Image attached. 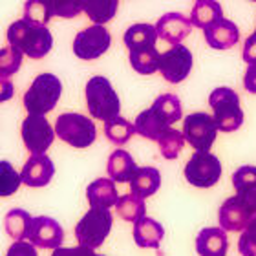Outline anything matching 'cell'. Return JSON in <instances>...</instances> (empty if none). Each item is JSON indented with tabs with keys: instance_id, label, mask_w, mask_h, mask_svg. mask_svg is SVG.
<instances>
[{
	"instance_id": "cell-8",
	"label": "cell",
	"mask_w": 256,
	"mask_h": 256,
	"mask_svg": "<svg viewBox=\"0 0 256 256\" xmlns=\"http://www.w3.org/2000/svg\"><path fill=\"white\" fill-rule=\"evenodd\" d=\"M112 44V35L104 26L94 24V26L80 30L74 38V54L80 60H96L104 55Z\"/></svg>"
},
{
	"instance_id": "cell-22",
	"label": "cell",
	"mask_w": 256,
	"mask_h": 256,
	"mask_svg": "<svg viewBox=\"0 0 256 256\" xmlns=\"http://www.w3.org/2000/svg\"><path fill=\"white\" fill-rule=\"evenodd\" d=\"M158 32L156 26L152 24H134L124 32V46L128 48V52L132 50H141V48H150L156 46L158 42Z\"/></svg>"
},
{
	"instance_id": "cell-19",
	"label": "cell",
	"mask_w": 256,
	"mask_h": 256,
	"mask_svg": "<svg viewBox=\"0 0 256 256\" xmlns=\"http://www.w3.org/2000/svg\"><path fill=\"white\" fill-rule=\"evenodd\" d=\"M86 198H88V203L92 207H116V203L119 200L116 182L110 178H99L96 182H92L86 188Z\"/></svg>"
},
{
	"instance_id": "cell-25",
	"label": "cell",
	"mask_w": 256,
	"mask_h": 256,
	"mask_svg": "<svg viewBox=\"0 0 256 256\" xmlns=\"http://www.w3.org/2000/svg\"><path fill=\"white\" fill-rule=\"evenodd\" d=\"M224 18V10L216 0H198L190 11V22L196 28H208L216 20Z\"/></svg>"
},
{
	"instance_id": "cell-38",
	"label": "cell",
	"mask_w": 256,
	"mask_h": 256,
	"mask_svg": "<svg viewBox=\"0 0 256 256\" xmlns=\"http://www.w3.org/2000/svg\"><path fill=\"white\" fill-rule=\"evenodd\" d=\"M234 196L240 200L242 205L249 210L251 216H256V187L246 188V190H236Z\"/></svg>"
},
{
	"instance_id": "cell-27",
	"label": "cell",
	"mask_w": 256,
	"mask_h": 256,
	"mask_svg": "<svg viewBox=\"0 0 256 256\" xmlns=\"http://www.w3.org/2000/svg\"><path fill=\"white\" fill-rule=\"evenodd\" d=\"M130 66L141 75H152L160 68V52L156 46L130 52Z\"/></svg>"
},
{
	"instance_id": "cell-1",
	"label": "cell",
	"mask_w": 256,
	"mask_h": 256,
	"mask_svg": "<svg viewBox=\"0 0 256 256\" xmlns=\"http://www.w3.org/2000/svg\"><path fill=\"white\" fill-rule=\"evenodd\" d=\"M8 42L13 48L20 50L22 55L30 59H44L54 48V35L46 26H38L33 22L20 18L8 28Z\"/></svg>"
},
{
	"instance_id": "cell-23",
	"label": "cell",
	"mask_w": 256,
	"mask_h": 256,
	"mask_svg": "<svg viewBox=\"0 0 256 256\" xmlns=\"http://www.w3.org/2000/svg\"><path fill=\"white\" fill-rule=\"evenodd\" d=\"M152 110L158 114V118L166 124V126H172V124L180 121L183 118V108L180 97L174 96V94H161L154 102H152Z\"/></svg>"
},
{
	"instance_id": "cell-43",
	"label": "cell",
	"mask_w": 256,
	"mask_h": 256,
	"mask_svg": "<svg viewBox=\"0 0 256 256\" xmlns=\"http://www.w3.org/2000/svg\"><path fill=\"white\" fill-rule=\"evenodd\" d=\"M13 94H15V88L11 84V80L6 79V77H0V102L10 101Z\"/></svg>"
},
{
	"instance_id": "cell-13",
	"label": "cell",
	"mask_w": 256,
	"mask_h": 256,
	"mask_svg": "<svg viewBox=\"0 0 256 256\" xmlns=\"http://www.w3.org/2000/svg\"><path fill=\"white\" fill-rule=\"evenodd\" d=\"M55 176V165L52 158L46 154H32V158L24 163L20 172V180L24 185L33 188L46 187Z\"/></svg>"
},
{
	"instance_id": "cell-11",
	"label": "cell",
	"mask_w": 256,
	"mask_h": 256,
	"mask_svg": "<svg viewBox=\"0 0 256 256\" xmlns=\"http://www.w3.org/2000/svg\"><path fill=\"white\" fill-rule=\"evenodd\" d=\"M192 70V54L183 44H174L170 50L160 54V68L163 79L170 84H178L187 79Z\"/></svg>"
},
{
	"instance_id": "cell-31",
	"label": "cell",
	"mask_w": 256,
	"mask_h": 256,
	"mask_svg": "<svg viewBox=\"0 0 256 256\" xmlns=\"http://www.w3.org/2000/svg\"><path fill=\"white\" fill-rule=\"evenodd\" d=\"M118 216L124 222H138L141 216H144V202L143 198L136 196V194H124L119 196L118 203Z\"/></svg>"
},
{
	"instance_id": "cell-45",
	"label": "cell",
	"mask_w": 256,
	"mask_h": 256,
	"mask_svg": "<svg viewBox=\"0 0 256 256\" xmlns=\"http://www.w3.org/2000/svg\"><path fill=\"white\" fill-rule=\"evenodd\" d=\"M251 2H256V0H251Z\"/></svg>"
},
{
	"instance_id": "cell-7",
	"label": "cell",
	"mask_w": 256,
	"mask_h": 256,
	"mask_svg": "<svg viewBox=\"0 0 256 256\" xmlns=\"http://www.w3.org/2000/svg\"><path fill=\"white\" fill-rule=\"evenodd\" d=\"M222 161L210 152L196 150L185 165V180L192 187L210 188L222 178Z\"/></svg>"
},
{
	"instance_id": "cell-29",
	"label": "cell",
	"mask_w": 256,
	"mask_h": 256,
	"mask_svg": "<svg viewBox=\"0 0 256 256\" xmlns=\"http://www.w3.org/2000/svg\"><path fill=\"white\" fill-rule=\"evenodd\" d=\"M134 134H136L134 123L128 121V119L121 118V116H118V118H114L104 123V136H106V139L110 143L118 144V146L126 144L132 139Z\"/></svg>"
},
{
	"instance_id": "cell-16",
	"label": "cell",
	"mask_w": 256,
	"mask_h": 256,
	"mask_svg": "<svg viewBox=\"0 0 256 256\" xmlns=\"http://www.w3.org/2000/svg\"><path fill=\"white\" fill-rule=\"evenodd\" d=\"M251 218L252 216L249 214V210L242 205V202L236 196L227 198L218 210L220 227L224 230H232V232L244 230Z\"/></svg>"
},
{
	"instance_id": "cell-24",
	"label": "cell",
	"mask_w": 256,
	"mask_h": 256,
	"mask_svg": "<svg viewBox=\"0 0 256 256\" xmlns=\"http://www.w3.org/2000/svg\"><path fill=\"white\" fill-rule=\"evenodd\" d=\"M119 0H82V11L94 24L104 26L118 15Z\"/></svg>"
},
{
	"instance_id": "cell-39",
	"label": "cell",
	"mask_w": 256,
	"mask_h": 256,
	"mask_svg": "<svg viewBox=\"0 0 256 256\" xmlns=\"http://www.w3.org/2000/svg\"><path fill=\"white\" fill-rule=\"evenodd\" d=\"M6 256H37V249L30 242H13V246L8 249Z\"/></svg>"
},
{
	"instance_id": "cell-32",
	"label": "cell",
	"mask_w": 256,
	"mask_h": 256,
	"mask_svg": "<svg viewBox=\"0 0 256 256\" xmlns=\"http://www.w3.org/2000/svg\"><path fill=\"white\" fill-rule=\"evenodd\" d=\"M22 185L20 174L10 161H0V198L13 196Z\"/></svg>"
},
{
	"instance_id": "cell-35",
	"label": "cell",
	"mask_w": 256,
	"mask_h": 256,
	"mask_svg": "<svg viewBox=\"0 0 256 256\" xmlns=\"http://www.w3.org/2000/svg\"><path fill=\"white\" fill-rule=\"evenodd\" d=\"M48 4L52 16L75 18L82 11V0H44Z\"/></svg>"
},
{
	"instance_id": "cell-9",
	"label": "cell",
	"mask_w": 256,
	"mask_h": 256,
	"mask_svg": "<svg viewBox=\"0 0 256 256\" xmlns=\"http://www.w3.org/2000/svg\"><path fill=\"white\" fill-rule=\"evenodd\" d=\"M182 132L185 141L190 144L192 148L208 152L214 141H216L218 126H216V121H214L212 116H208L205 112H194L185 118Z\"/></svg>"
},
{
	"instance_id": "cell-46",
	"label": "cell",
	"mask_w": 256,
	"mask_h": 256,
	"mask_svg": "<svg viewBox=\"0 0 256 256\" xmlns=\"http://www.w3.org/2000/svg\"><path fill=\"white\" fill-rule=\"evenodd\" d=\"M254 35H256V30H254Z\"/></svg>"
},
{
	"instance_id": "cell-10",
	"label": "cell",
	"mask_w": 256,
	"mask_h": 256,
	"mask_svg": "<svg viewBox=\"0 0 256 256\" xmlns=\"http://www.w3.org/2000/svg\"><path fill=\"white\" fill-rule=\"evenodd\" d=\"M20 134L24 146L32 154H46L55 139V130L48 119L35 114H28V118L22 121Z\"/></svg>"
},
{
	"instance_id": "cell-3",
	"label": "cell",
	"mask_w": 256,
	"mask_h": 256,
	"mask_svg": "<svg viewBox=\"0 0 256 256\" xmlns=\"http://www.w3.org/2000/svg\"><path fill=\"white\" fill-rule=\"evenodd\" d=\"M62 96V82L54 74L37 75L24 94V108L28 114L46 116L57 106Z\"/></svg>"
},
{
	"instance_id": "cell-44",
	"label": "cell",
	"mask_w": 256,
	"mask_h": 256,
	"mask_svg": "<svg viewBox=\"0 0 256 256\" xmlns=\"http://www.w3.org/2000/svg\"><path fill=\"white\" fill-rule=\"evenodd\" d=\"M94 256H102V254H94Z\"/></svg>"
},
{
	"instance_id": "cell-2",
	"label": "cell",
	"mask_w": 256,
	"mask_h": 256,
	"mask_svg": "<svg viewBox=\"0 0 256 256\" xmlns=\"http://www.w3.org/2000/svg\"><path fill=\"white\" fill-rule=\"evenodd\" d=\"M84 97L88 114L99 121L106 123L121 114V101H119L118 92L114 90L112 82L102 75H96L88 79Z\"/></svg>"
},
{
	"instance_id": "cell-34",
	"label": "cell",
	"mask_w": 256,
	"mask_h": 256,
	"mask_svg": "<svg viewBox=\"0 0 256 256\" xmlns=\"http://www.w3.org/2000/svg\"><path fill=\"white\" fill-rule=\"evenodd\" d=\"M24 18L38 26H48V22L52 20V11L44 0H26Z\"/></svg>"
},
{
	"instance_id": "cell-30",
	"label": "cell",
	"mask_w": 256,
	"mask_h": 256,
	"mask_svg": "<svg viewBox=\"0 0 256 256\" xmlns=\"http://www.w3.org/2000/svg\"><path fill=\"white\" fill-rule=\"evenodd\" d=\"M158 144H160V152L165 160H176L178 156L182 154L183 144H185L183 132H180V130H176V128L168 126L165 132L160 136Z\"/></svg>"
},
{
	"instance_id": "cell-26",
	"label": "cell",
	"mask_w": 256,
	"mask_h": 256,
	"mask_svg": "<svg viewBox=\"0 0 256 256\" xmlns=\"http://www.w3.org/2000/svg\"><path fill=\"white\" fill-rule=\"evenodd\" d=\"M134 128H136V134H139L141 138L148 139V141H158L161 134L165 132L168 126L158 118V114L152 108H146L136 118Z\"/></svg>"
},
{
	"instance_id": "cell-14",
	"label": "cell",
	"mask_w": 256,
	"mask_h": 256,
	"mask_svg": "<svg viewBox=\"0 0 256 256\" xmlns=\"http://www.w3.org/2000/svg\"><path fill=\"white\" fill-rule=\"evenodd\" d=\"M192 22L188 16L182 13H166L161 15V18L156 22V32L158 37L166 40L168 44H182L185 37H188L192 32Z\"/></svg>"
},
{
	"instance_id": "cell-36",
	"label": "cell",
	"mask_w": 256,
	"mask_h": 256,
	"mask_svg": "<svg viewBox=\"0 0 256 256\" xmlns=\"http://www.w3.org/2000/svg\"><path fill=\"white\" fill-rule=\"evenodd\" d=\"M238 249L242 256H256V216H252L246 229L242 230Z\"/></svg>"
},
{
	"instance_id": "cell-42",
	"label": "cell",
	"mask_w": 256,
	"mask_h": 256,
	"mask_svg": "<svg viewBox=\"0 0 256 256\" xmlns=\"http://www.w3.org/2000/svg\"><path fill=\"white\" fill-rule=\"evenodd\" d=\"M244 86L249 94H256V64H247L244 75Z\"/></svg>"
},
{
	"instance_id": "cell-18",
	"label": "cell",
	"mask_w": 256,
	"mask_h": 256,
	"mask_svg": "<svg viewBox=\"0 0 256 256\" xmlns=\"http://www.w3.org/2000/svg\"><path fill=\"white\" fill-rule=\"evenodd\" d=\"M163 234V225L154 218L141 216L138 222H134V242L143 249H160Z\"/></svg>"
},
{
	"instance_id": "cell-33",
	"label": "cell",
	"mask_w": 256,
	"mask_h": 256,
	"mask_svg": "<svg viewBox=\"0 0 256 256\" xmlns=\"http://www.w3.org/2000/svg\"><path fill=\"white\" fill-rule=\"evenodd\" d=\"M22 66V52L13 48V46H6L0 48V77H11L15 75Z\"/></svg>"
},
{
	"instance_id": "cell-20",
	"label": "cell",
	"mask_w": 256,
	"mask_h": 256,
	"mask_svg": "<svg viewBox=\"0 0 256 256\" xmlns=\"http://www.w3.org/2000/svg\"><path fill=\"white\" fill-rule=\"evenodd\" d=\"M130 190L139 198H150L161 187V174L154 166H141L136 168L134 176L130 178Z\"/></svg>"
},
{
	"instance_id": "cell-15",
	"label": "cell",
	"mask_w": 256,
	"mask_h": 256,
	"mask_svg": "<svg viewBox=\"0 0 256 256\" xmlns=\"http://www.w3.org/2000/svg\"><path fill=\"white\" fill-rule=\"evenodd\" d=\"M203 37L212 50H229L240 40V30L232 20L220 18L203 30Z\"/></svg>"
},
{
	"instance_id": "cell-40",
	"label": "cell",
	"mask_w": 256,
	"mask_h": 256,
	"mask_svg": "<svg viewBox=\"0 0 256 256\" xmlns=\"http://www.w3.org/2000/svg\"><path fill=\"white\" fill-rule=\"evenodd\" d=\"M96 252H94V249H88V247H57V249H54V252H52V256H94Z\"/></svg>"
},
{
	"instance_id": "cell-12",
	"label": "cell",
	"mask_w": 256,
	"mask_h": 256,
	"mask_svg": "<svg viewBox=\"0 0 256 256\" xmlns=\"http://www.w3.org/2000/svg\"><path fill=\"white\" fill-rule=\"evenodd\" d=\"M26 240L40 249H57L64 242V229L57 220L50 216H37L30 222Z\"/></svg>"
},
{
	"instance_id": "cell-28",
	"label": "cell",
	"mask_w": 256,
	"mask_h": 256,
	"mask_svg": "<svg viewBox=\"0 0 256 256\" xmlns=\"http://www.w3.org/2000/svg\"><path fill=\"white\" fill-rule=\"evenodd\" d=\"M30 222H32V216H30L28 210H24V208H11L4 218V229L8 232V236L13 238L15 242L26 240Z\"/></svg>"
},
{
	"instance_id": "cell-21",
	"label": "cell",
	"mask_w": 256,
	"mask_h": 256,
	"mask_svg": "<svg viewBox=\"0 0 256 256\" xmlns=\"http://www.w3.org/2000/svg\"><path fill=\"white\" fill-rule=\"evenodd\" d=\"M136 168H138V165H136L134 158L123 148L114 150L112 154H110V158H108L106 172L108 176H110V180H114V182L128 183L130 178L134 176Z\"/></svg>"
},
{
	"instance_id": "cell-4",
	"label": "cell",
	"mask_w": 256,
	"mask_h": 256,
	"mask_svg": "<svg viewBox=\"0 0 256 256\" xmlns=\"http://www.w3.org/2000/svg\"><path fill=\"white\" fill-rule=\"evenodd\" d=\"M208 104L220 132H234L244 124V110L240 106V96L232 88L222 86L210 92Z\"/></svg>"
},
{
	"instance_id": "cell-17",
	"label": "cell",
	"mask_w": 256,
	"mask_h": 256,
	"mask_svg": "<svg viewBox=\"0 0 256 256\" xmlns=\"http://www.w3.org/2000/svg\"><path fill=\"white\" fill-rule=\"evenodd\" d=\"M227 230L222 227H207L196 238V251L200 256H225L229 249Z\"/></svg>"
},
{
	"instance_id": "cell-6",
	"label": "cell",
	"mask_w": 256,
	"mask_h": 256,
	"mask_svg": "<svg viewBox=\"0 0 256 256\" xmlns=\"http://www.w3.org/2000/svg\"><path fill=\"white\" fill-rule=\"evenodd\" d=\"M112 212L102 207H92L75 225V238L79 246L88 249H97L102 246L106 236L112 230Z\"/></svg>"
},
{
	"instance_id": "cell-41",
	"label": "cell",
	"mask_w": 256,
	"mask_h": 256,
	"mask_svg": "<svg viewBox=\"0 0 256 256\" xmlns=\"http://www.w3.org/2000/svg\"><path fill=\"white\" fill-rule=\"evenodd\" d=\"M242 57L247 64H256V35L252 33L251 37H247L246 44H244V52Z\"/></svg>"
},
{
	"instance_id": "cell-37",
	"label": "cell",
	"mask_w": 256,
	"mask_h": 256,
	"mask_svg": "<svg viewBox=\"0 0 256 256\" xmlns=\"http://www.w3.org/2000/svg\"><path fill=\"white\" fill-rule=\"evenodd\" d=\"M232 185H234V190H246V188L256 187V166H240L232 174Z\"/></svg>"
},
{
	"instance_id": "cell-5",
	"label": "cell",
	"mask_w": 256,
	"mask_h": 256,
	"mask_svg": "<svg viewBox=\"0 0 256 256\" xmlns=\"http://www.w3.org/2000/svg\"><path fill=\"white\" fill-rule=\"evenodd\" d=\"M55 136L74 148H88L96 143L97 128L90 118L82 114L64 112L55 121Z\"/></svg>"
}]
</instances>
